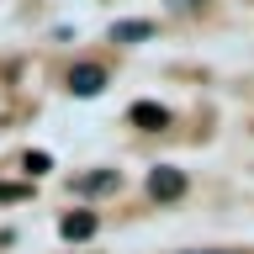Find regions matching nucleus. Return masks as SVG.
I'll return each mask as SVG.
<instances>
[{"instance_id": "0eeeda50", "label": "nucleus", "mask_w": 254, "mask_h": 254, "mask_svg": "<svg viewBox=\"0 0 254 254\" xmlns=\"http://www.w3.org/2000/svg\"><path fill=\"white\" fill-rule=\"evenodd\" d=\"M48 170V154H27V175H43Z\"/></svg>"}, {"instance_id": "423d86ee", "label": "nucleus", "mask_w": 254, "mask_h": 254, "mask_svg": "<svg viewBox=\"0 0 254 254\" xmlns=\"http://www.w3.org/2000/svg\"><path fill=\"white\" fill-rule=\"evenodd\" d=\"M111 37H117V43H143V37H154V27H148V21H117Z\"/></svg>"}, {"instance_id": "7ed1b4c3", "label": "nucleus", "mask_w": 254, "mask_h": 254, "mask_svg": "<svg viewBox=\"0 0 254 254\" xmlns=\"http://www.w3.org/2000/svg\"><path fill=\"white\" fill-rule=\"evenodd\" d=\"M59 233L69 238V244H85V238H95V212H69V217L59 222Z\"/></svg>"}, {"instance_id": "20e7f679", "label": "nucleus", "mask_w": 254, "mask_h": 254, "mask_svg": "<svg viewBox=\"0 0 254 254\" xmlns=\"http://www.w3.org/2000/svg\"><path fill=\"white\" fill-rule=\"evenodd\" d=\"M117 180H122L117 170H90V175L74 180V190H79V196H101V190H117Z\"/></svg>"}, {"instance_id": "39448f33", "label": "nucleus", "mask_w": 254, "mask_h": 254, "mask_svg": "<svg viewBox=\"0 0 254 254\" xmlns=\"http://www.w3.org/2000/svg\"><path fill=\"white\" fill-rule=\"evenodd\" d=\"M127 117H132L138 127H164V122H170V111H164V106H154V101H138Z\"/></svg>"}, {"instance_id": "f257e3e1", "label": "nucleus", "mask_w": 254, "mask_h": 254, "mask_svg": "<svg viewBox=\"0 0 254 254\" xmlns=\"http://www.w3.org/2000/svg\"><path fill=\"white\" fill-rule=\"evenodd\" d=\"M148 196H154V201H180V196H186V170L159 164V170L148 175Z\"/></svg>"}, {"instance_id": "f03ea898", "label": "nucleus", "mask_w": 254, "mask_h": 254, "mask_svg": "<svg viewBox=\"0 0 254 254\" xmlns=\"http://www.w3.org/2000/svg\"><path fill=\"white\" fill-rule=\"evenodd\" d=\"M69 90L85 95V101H90V95H101V90H106V69H101V64H79L74 74H69Z\"/></svg>"}, {"instance_id": "1a4fd4ad", "label": "nucleus", "mask_w": 254, "mask_h": 254, "mask_svg": "<svg viewBox=\"0 0 254 254\" xmlns=\"http://www.w3.org/2000/svg\"><path fill=\"white\" fill-rule=\"evenodd\" d=\"M170 5L175 11H190V5H201V0H170Z\"/></svg>"}, {"instance_id": "6e6552de", "label": "nucleus", "mask_w": 254, "mask_h": 254, "mask_svg": "<svg viewBox=\"0 0 254 254\" xmlns=\"http://www.w3.org/2000/svg\"><path fill=\"white\" fill-rule=\"evenodd\" d=\"M186 254H238V249H186Z\"/></svg>"}]
</instances>
